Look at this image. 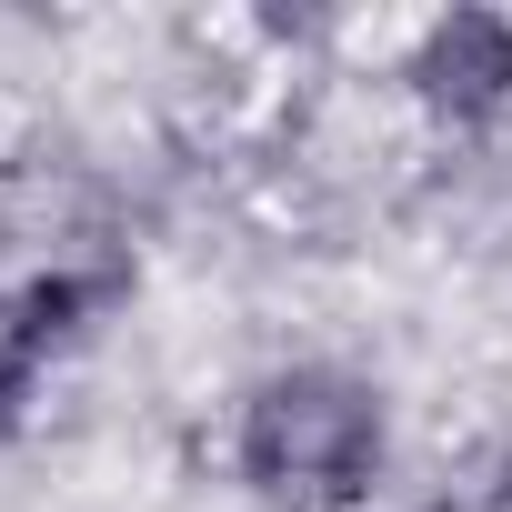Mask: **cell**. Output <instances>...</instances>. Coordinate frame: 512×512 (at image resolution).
<instances>
[{"mask_svg":"<svg viewBox=\"0 0 512 512\" xmlns=\"http://www.w3.org/2000/svg\"><path fill=\"white\" fill-rule=\"evenodd\" d=\"M221 472L251 512H372L402 472L392 382L352 352H272L221 402Z\"/></svg>","mask_w":512,"mask_h":512,"instance_id":"obj_1","label":"cell"},{"mask_svg":"<svg viewBox=\"0 0 512 512\" xmlns=\"http://www.w3.org/2000/svg\"><path fill=\"white\" fill-rule=\"evenodd\" d=\"M382 81H392L402 121L432 151L512 141V11H422V21H402Z\"/></svg>","mask_w":512,"mask_h":512,"instance_id":"obj_2","label":"cell"},{"mask_svg":"<svg viewBox=\"0 0 512 512\" xmlns=\"http://www.w3.org/2000/svg\"><path fill=\"white\" fill-rule=\"evenodd\" d=\"M51 382H61V362L21 332V312H11V302H0V442H21V432L41 422Z\"/></svg>","mask_w":512,"mask_h":512,"instance_id":"obj_3","label":"cell"}]
</instances>
